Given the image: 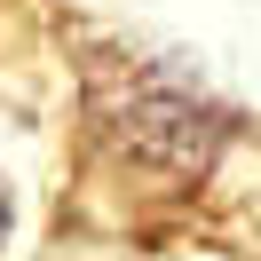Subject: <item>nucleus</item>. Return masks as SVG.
I'll list each match as a JSON object with an SVG mask.
<instances>
[{
  "label": "nucleus",
  "instance_id": "1",
  "mask_svg": "<svg viewBox=\"0 0 261 261\" xmlns=\"http://www.w3.org/2000/svg\"><path fill=\"white\" fill-rule=\"evenodd\" d=\"M87 111H95V135L150 182H182L214 159V103L198 87H182L174 71L135 64V56H111V64L87 71Z\"/></svg>",
  "mask_w": 261,
  "mask_h": 261
},
{
  "label": "nucleus",
  "instance_id": "2",
  "mask_svg": "<svg viewBox=\"0 0 261 261\" xmlns=\"http://www.w3.org/2000/svg\"><path fill=\"white\" fill-rule=\"evenodd\" d=\"M0 245H8V182H0Z\"/></svg>",
  "mask_w": 261,
  "mask_h": 261
}]
</instances>
